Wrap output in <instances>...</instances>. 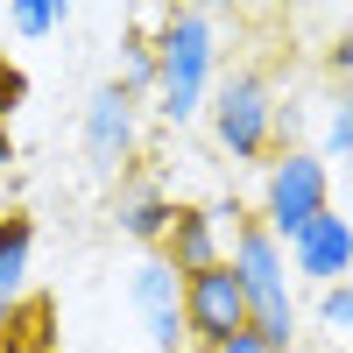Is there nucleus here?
Returning a JSON list of instances; mask_svg holds the SVG:
<instances>
[{"instance_id": "obj_18", "label": "nucleus", "mask_w": 353, "mask_h": 353, "mask_svg": "<svg viewBox=\"0 0 353 353\" xmlns=\"http://www.w3.org/2000/svg\"><path fill=\"white\" fill-rule=\"evenodd\" d=\"M8 170H14V134L0 128V184H8Z\"/></svg>"}, {"instance_id": "obj_11", "label": "nucleus", "mask_w": 353, "mask_h": 353, "mask_svg": "<svg viewBox=\"0 0 353 353\" xmlns=\"http://www.w3.org/2000/svg\"><path fill=\"white\" fill-rule=\"evenodd\" d=\"M121 92H134V99H149L156 92V21H134L128 36H121Z\"/></svg>"}, {"instance_id": "obj_12", "label": "nucleus", "mask_w": 353, "mask_h": 353, "mask_svg": "<svg viewBox=\"0 0 353 353\" xmlns=\"http://www.w3.org/2000/svg\"><path fill=\"white\" fill-rule=\"evenodd\" d=\"M64 21H71L64 0H14V8H8V28H14V36H28V43H36V36H57Z\"/></svg>"}, {"instance_id": "obj_1", "label": "nucleus", "mask_w": 353, "mask_h": 353, "mask_svg": "<svg viewBox=\"0 0 353 353\" xmlns=\"http://www.w3.org/2000/svg\"><path fill=\"white\" fill-rule=\"evenodd\" d=\"M219 85V14L212 8H170L156 14V113L170 128H191L212 106Z\"/></svg>"}, {"instance_id": "obj_9", "label": "nucleus", "mask_w": 353, "mask_h": 353, "mask_svg": "<svg viewBox=\"0 0 353 353\" xmlns=\"http://www.w3.org/2000/svg\"><path fill=\"white\" fill-rule=\"evenodd\" d=\"M113 219H121V233L134 248H163V233H170V219H176V198L156 184V176H134V184L121 191V205H113Z\"/></svg>"}, {"instance_id": "obj_15", "label": "nucleus", "mask_w": 353, "mask_h": 353, "mask_svg": "<svg viewBox=\"0 0 353 353\" xmlns=\"http://www.w3.org/2000/svg\"><path fill=\"white\" fill-rule=\"evenodd\" d=\"M28 106V71L21 64H8V57H0V128L14 121V113Z\"/></svg>"}, {"instance_id": "obj_5", "label": "nucleus", "mask_w": 353, "mask_h": 353, "mask_svg": "<svg viewBox=\"0 0 353 353\" xmlns=\"http://www.w3.org/2000/svg\"><path fill=\"white\" fill-rule=\"evenodd\" d=\"M248 290H241V276L226 269H205V276H184V332H191V346L198 353H219L226 339H241L248 332Z\"/></svg>"}, {"instance_id": "obj_14", "label": "nucleus", "mask_w": 353, "mask_h": 353, "mask_svg": "<svg viewBox=\"0 0 353 353\" xmlns=\"http://www.w3.org/2000/svg\"><path fill=\"white\" fill-rule=\"evenodd\" d=\"M318 325H325V332H353V283L318 290Z\"/></svg>"}, {"instance_id": "obj_4", "label": "nucleus", "mask_w": 353, "mask_h": 353, "mask_svg": "<svg viewBox=\"0 0 353 353\" xmlns=\"http://www.w3.org/2000/svg\"><path fill=\"white\" fill-rule=\"evenodd\" d=\"M78 141H85V163L92 170H128L134 163V149H141V99L134 92H121V85H92V99H85V113H78Z\"/></svg>"}, {"instance_id": "obj_3", "label": "nucleus", "mask_w": 353, "mask_h": 353, "mask_svg": "<svg viewBox=\"0 0 353 353\" xmlns=\"http://www.w3.org/2000/svg\"><path fill=\"white\" fill-rule=\"evenodd\" d=\"M332 212V170L318 149H276L269 163H261V198H254V219L276 233V241L290 248L311 219Z\"/></svg>"}, {"instance_id": "obj_16", "label": "nucleus", "mask_w": 353, "mask_h": 353, "mask_svg": "<svg viewBox=\"0 0 353 353\" xmlns=\"http://www.w3.org/2000/svg\"><path fill=\"white\" fill-rule=\"evenodd\" d=\"M325 71H332V78H353V36H339V43L325 50Z\"/></svg>"}, {"instance_id": "obj_10", "label": "nucleus", "mask_w": 353, "mask_h": 353, "mask_svg": "<svg viewBox=\"0 0 353 353\" xmlns=\"http://www.w3.org/2000/svg\"><path fill=\"white\" fill-rule=\"evenodd\" d=\"M28 261H36V219L28 212H0V325L14 318L21 290H28Z\"/></svg>"}, {"instance_id": "obj_7", "label": "nucleus", "mask_w": 353, "mask_h": 353, "mask_svg": "<svg viewBox=\"0 0 353 353\" xmlns=\"http://www.w3.org/2000/svg\"><path fill=\"white\" fill-rule=\"evenodd\" d=\"M290 276H297V283H311V290L353 283V219H346V212L311 219L297 241H290Z\"/></svg>"}, {"instance_id": "obj_8", "label": "nucleus", "mask_w": 353, "mask_h": 353, "mask_svg": "<svg viewBox=\"0 0 353 353\" xmlns=\"http://www.w3.org/2000/svg\"><path fill=\"white\" fill-rule=\"evenodd\" d=\"M176 276H205V269H219L226 261V226L205 212V205H176V219L163 233V248H156Z\"/></svg>"}, {"instance_id": "obj_17", "label": "nucleus", "mask_w": 353, "mask_h": 353, "mask_svg": "<svg viewBox=\"0 0 353 353\" xmlns=\"http://www.w3.org/2000/svg\"><path fill=\"white\" fill-rule=\"evenodd\" d=\"M219 353H276V346H269V339H254V332H241V339H226Z\"/></svg>"}, {"instance_id": "obj_2", "label": "nucleus", "mask_w": 353, "mask_h": 353, "mask_svg": "<svg viewBox=\"0 0 353 353\" xmlns=\"http://www.w3.org/2000/svg\"><path fill=\"white\" fill-rule=\"evenodd\" d=\"M276 113H283V99H276L269 71H248L241 64V71H226L212 85L205 121H212V141H219L226 163H269V149H276Z\"/></svg>"}, {"instance_id": "obj_6", "label": "nucleus", "mask_w": 353, "mask_h": 353, "mask_svg": "<svg viewBox=\"0 0 353 353\" xmlns=\"http://www.w3.org/2000/svg\"><path fill=\"white\" fill-rule=\"evenodd\" d=\"M128 304L141 311V332H149L156 353H184V346H191V332H184V276H176L163 254H141V261H134Z\"/></svg>"}, {"instance_id": "obj_13", "label": "nucleus", "mask_w": 353, "mask_h": 353, "mask_svg": "<svg viewBox=\"0 0 353 353\" xmlns=\"http://www.w3.org/2000/svg\"><path fill=\"white\" fill-rule=\"evenodd\" d=\"M318 156H325V163L346 156L353 163V85H346V92L332 99V113H325V141H318Z\"/></svg>"}]
</instances>
